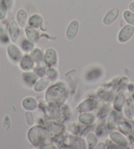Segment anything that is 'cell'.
Masks as SVG:
<instances>
[{"instance_id": "18", "label": "cell", "mask_w": 134, "mask_h": 149, "mask_svg": "<svg viewBox=\"0 0 134 149\" xmlns=\"http://www.w3.org/2000/svg\"><path fill=\"white\" fill-rule=\"evenodd\" d=\"M95 104V101H93V100H89L88 101V104H86L85 103H82L80 106V108H81L82 110L81 111H86V110H91L93 107H94Z\"/></svg>"}, {"instance_id": "17", "label": "cell", "mask_w": 134, "mask_h": 149, "mask_svg": "<svg viewBox=\"0 0 134 149\" xmlns=\"http://www.w3.org/2000/svg\"><path fill=\"white\" fill-rule=\"evenodd\" d=\"M124 18L126 20V22L129 24L134 26V14L130 11H125L124 13Z\"/></svg>"}, {"instance_id": "8", "label": "cell", "mask_w": 134, "mask_h": 149, "mask_svg": "<svg viewBox=\"0 0 134 149\" xmlns=\"http://www.w3.org/2000/svg\"><path fill=\"white\" fill-rule=\"evenodd\" d=\"M45 61L49 65H53L57 61V54L53 49H48L45 55Z\"/></svg>"}, {"instance_id": "26", "label": "cell", "mask_w": 134, "mask_h": 149, "mask_svg": "<svg viewBox=\"0 0 134 149\" xmlns=\"http://www.w3.org/2000/svg\"><path fill=\"white\" fill-rule=\"evenodd\" d=\"M130 9L133 12H134V2H133V3H131L130 5Z\"/></svg>"}, {"instance_id": "9", "label": "cell", "mask_w": 134, "mask_h": 149, "mask_svg": "<svg viewBox=\"0 0 134 149\" xmlns=\"http://www.w3.org/2000/svg\"><path fill=\"white\" fill-rule=\"evenodd\" d=\"M43 22V19L42 17L38 14L33 15L32 16L30 17L29 20H28V24L33 28H39L41 25H42Z\"/></svg>"}, {"instance_id": "4", "label": "cell", "mask_w": 134, "mask_h": 149, "mask_svg": "<svg viewBox=\"0 0 134 149\" xmlns=\"http://www.w3.org/2000/svg\"><path fill=\"white\" fill-rule=\"evenodd\" d=\"M8 32L10 39L13 43L16 42L20 34V26L17 22L13 21L10 24Z\"/></svg>"}, {"instance_id": "3", "label": "cell", "mask_w": 134, "mask_h": 149, "mask_svg": "<svg viewBox=\"0 0 134 149\" xmlns=\"http://www.w3.org/2000/svg\"><path fill=\"white\" fill-rule=\"evenodd\" d=\"M79 30V22L78 20H73L68 25L66 32V36L68 40H73L75 38Z\"/></svg>"}, {"instance_id": "12", "label": "cell", "mask_w": 134, "mask_h": 149, "mask_svg": "<svg viewBox=\"0 0 134 149\" xmlns=\"http://www.w3.org/2000/svg\"><path fill=\"white\" fill-rule=\"evenodd\" d=\"M23 107L27 110H33L36 107V102L32 98H27L23 101Z\"/></svg>"}, {"instance_id": "24", "label": "cell", "mask_w": 134, "mask_h": 149, "mask_svg": "<svg viewBox=\"0 0 134 149\" xmlns=\"http://www.w3.org/2000/svg\"><path fill=\"white\" fill-rule=\"evenodd\" d=\"M26 118H27V121L28 124L29 125H32L34 122V118L32 113L30 112L26 113Z\"/></svg>"}, {"instance_id": "10", "label": "cell", "mask_w": 134, "mask_h": 149, "mask_svg": "<svg viewBox=\"0 0 134 149\" xmlns=\"http://www.w3.org/2000/svg\"><path fill=\"white\" fill-rule=\"evenodd\" d=\"M27 20V14L24 9H20L17 13V21L20 28H23Z\"/></svg>"}, {"instance_id": "14", "label": "cell", "mask_w": 134, "mask_h": 149, "mask_svg": "<svg viewBox=\"0 0 134 149\" xmlns=\"http://www.w3.org/2000/svg\"><path fill=\"white\" fill-rule=\"evenodd\" d=\"M7 7L4 0H0V20H3L6 17Z\"/></svg>"}, {"instance_id": "1", "label": "cell", "mask_w": 134, "mask_h": 149, "mask_svg": "<svg viewBox=\"0 0 134 149\" xmlns=\"http://www.w3.org/2000/svg\"><path fill=\"white\" fill-rule=\"evenodd\" d=\"M65 97V89L61 85L53 86L49 89L45 97L47 100H53L63 102Z\"/></svg>"}, {"instance_id": "16", "label": "cell", "mask_w": 134, "mask_h": 149, "mask_svg": "<svg viewBox=\"0 0 134 149\" xmlns=\"http://www.w3.org/2000/svg\"><path fill=\"white\" fill-rule=\"evenodd\" d=\"M31 58H32L36 63H40V61L42 60V55L39 49H35L32 51L31 53Z\"/></svg>"}, {"instance_id": "23", "label": "cell", "mask_w": 134, "mask_h": 149, "mask_svg": "<svg viewBox=\"0 0 134 149\" xmlns=\"http://www.w3.org/2000/svg\"><path fill=\"white\" fill-rule=\"evenodd\" d=\"M94 139H95V137L94 135L93 134L89 135V137H87V142H88L90 146H94L95 145V144H96V141H93V140Z\"/></svg>"}, {"instance_id": "13", "label": "cell", "mask_w": 134, "mask_h": 149, "mask_svg": "<svg viewBox=\"0 0 134 149\" xmlns=\"http://www.w3.org/2000/svg\"><path fill=\"white\" fill-rule=\"evenodd\" d=\"M49 84V81L47 78H43L38 82V84L35 86V91H43Z\"/></svg>"}, {"instance_id": "7", "label": "cell", "mask_w": 134, "mask_h": 149, "mask_svg": "<svg viewBox=\"0 0 134 149\" xmlns=\"http://www.w3.org/2000/svg\"><path fill=\"white\" fill-rule=\"evenodd\" d=\"M118 13H119V10L118 8H113L110 11L107 13L103 19V24L105 25H110L117 19L118 17Z\"/></svg>"}, {"instance_id": "6", "label": "cell", "mask_w": 134, "mask_h": 149, "mask_svg": "<svg viewBox=\"0 0 134 149\" xmlns=\"http://www.w3.org/2000/svg\"><path fill=\"white\" fill-rule=\"evenodd\" d=\"M25 33L27 37L31 42L37 43L40 41V35L34 28L32 26H28L26 28Z\"/></svg>"}, {"instance_id": "22", "label": "cell", "mask_w": 134, "mask_h": 149, "mask_svg": "<svg viewBox=\"0 0 134 149\" xmlns=\"http://www.w3.org/2000/svg\"><path fill=\"white\" fill-rule=\"evenodd\" d=\"M3 126L4 130H8L10 127V119L8 116H6L4 118L3 122Z\"/></svg>"}, {"instance_id": "5", "label": "cell", "mask_w": 134, "mask_h": 149, "mask_svg": "<svg viewBox=\"0 0 134 149\" xmlns=\"http://www.w3.org/2000/svg\"><path fill=\"white\" fill-rule=\"evenodd\" d=\"M9 57L14 61H19L22 56V53L19 48L15 45H9L7 48Z\"/></svg>"}, {"instance_id": "11", "label": "cell", "mask_w": 134, "mask_h": 149, "mask_svg": "<svg viewBox=\"0 0 134 149\" xmlns=\"http://www.w3.org/2000/svg\"><path fill=\"white\" fill-rule=\"evenodd\" d=\"M20 66H21L22 69L24 70H30L32 68L33 66V62L31 57H29L28 56H25L22 59L21 63H20Z\"/></svg>"}, {"instance_id": "20", "label": "cell", "mask_w": 134, "mask_h": 149, "mask_svg": "<svg viewBox=\"0 0 134 149\" xmlns=\"http://www.w3.org/2000/svg\"><path fill=\"white\" fill-rule=\"evenodd\" d=\"M22 47L26 51H29L32 50L34 47L32 43L29 40H24L22 43Z\"/></svg>"}, {"instance_id": "21", "label": "cell", "mask_w": 134, "mask_h": 149, "mask_svg": "<svg viewBox=\"0 0 134 149\" xmlns=\"http://www.w3.org/2000/svg\"><path fill=\"white\" fill-rule=\"evenodd\" d=\"M0 40L3 43H7L9 41V38L6 34L3 28L0 27Z\"/></svg>"}, {"instance_id": "15", "label": "cell", "mask_w": 134, "mask_h": 149, "mask_svg": "<svg viewBox=\"0 0 134 149\" xmlns=\"http://www.w3.org/2000/svg\"><path fill=\"white\" fill-rule=\"evenodd\" d=\"M80 120L84 124H90L94 120V117L91 114H84L80 116Z\"/></svg>"}, {"instance_id": "19", "label": "cell", "mask_w": 134, "mask_h": 149, "mask_svg": "<svg viewBox=\"0 0 134 149\" xmlns=\"http://www.w3.org/2000/svg\"><path fill=\"white\" fill-rule=\"evenodd\" d=\"M23 76L25 80L30 82L31 84H34V81L36 80V76L33 73H26L23 74Z\"/></svg>"}, {"instance_id": "2", "label": "cell", "mask_w": 134, "mask_h": 149, "mask_svg": "<svg viewBox=\"0 0 134 149\" xmlns=\"http://www.w3.org/2000/svg\"><path fill=\"white\" fill-rule=\"evenodd\" d=\"M134 32V28L130 25H126L124 27L118 34V39L120 42H126L132 36Z\"/></svg>"}, {"instance_id": "25", "label": "cell", "mask_w": 134, "mask_h": 149, "mask_svg": "<svg viewBox=\"0 0 134 149\" xmlns=\"http://www.w3.org/2000/svg\"><path fill=\"white\" fill-rule=\"evenodd\" d=\"M5 2H6V4L7 7H11L13 3V2L15 0H4Z\"/></svg>"}]
</instances>
